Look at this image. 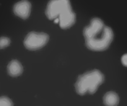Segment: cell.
<instances>
[{
	"mask_svg": "<svg viewBox=\"0 0 127 106\" xmlns=\"http://www.w3.org/2000/svg\"><path fill=\"white\" fill-rule=\"evenodd\" d=\"M104 81V74L98 70L86 72L78 77L75 84L76 91L81 96L85 95L88 93L93 94Z\"/></svg>",
	"mask_w": 127,
	"mask_h": 106,
	"instance_id": "2",
	"label": "cell"
},
{
	"mask_svg": "<svg viewBox=\"0 0 127 106\" xmlns=\"http://www.w3.org/2000/svg\"><path fill=\"white\" fill-rule=\"evenodd\" d=\"M0 106H13V103L7 97H0Z\"/></svg>",
	"mask_w": 127,
	"mask_h": 106,
	"instance_id": "9",
	"label": "cell"
},
{
	"mask_svg": "<svg viewBox=\"0 0 127 106\" xmlns=\"http://www.w3.org/2000/svg\"><path fill=\"white\" fill-rule=\"evenodd\" d=\"M86 45L89 50L96 52L105 50L114 39V32L104 25L99 18L93 19L91 24L83 30Z\"/></svg>",
	"mask_w": 127,
	"mask_h": 106,
	"instance_id": "1",
	"label": "cell"
},
{
	"mask_svg": "<svg viewBox=\"0 0 127 106\" xmlns=\"http://www.w3.org/2000/svg\"><path fill=\"white\" fill-rule=\"evenodd\" d=\"M49 40V36L43 32H31L27 35L24 44L27 49L36 50L44 47Z\"/></svg>",
	"mask_w": 127,
	"mask_h": 106,
	"instance_id": "4",
	"label": "cell"
},
{
	"mask_svg": "<svg viewBox=\"0 0 127 106\" xmlns=\"http://www.w3.org/2000/svg\"><path fill=\"white\" fill-rule=\"evenodd\" d=\"M10 39L7 37H0V49H3L8 47L10 44Z\"/></svg>",
	"mask_w": 127,
	"mask_h": 106,
	"instance_id": "10",
	"label": "cell"
},
{
	"mask_svg": "<svg viewBox=\"0 0 127 106\" xmlns=\"http://www.w3.org/2000/svg\"><path fill=\"white\" fill-rule=\"evenodd\" d=\"M121 61L123 65L127 67V53L124 54V55L122 56V57L121 58Z\"/></svg>",
	"mask_w": 127,
	"mask_h": 106,
	"instance_id": "11",
	"label": "cell"
},
{
	"mask_svg": "<svg viewBox=\"0 0 127 106\" xmlns=\"http://www.w3.org/2000/svg\"><path fill=\"white\" fill-rule=\"evenodd\" d=\"M103 101L105 106H117L120 99L119 95L116 93L110 91L104 95Z\"/></svg>",
	"mask_w": 127,
	"mask_h": 106,
	"instance_id": "8",
	"label": "cell"
},
{
	"mask_svg": "<svg viewBox=\"0 0 127 106\" xmlns=\"http://www.w3.org/2000/svg\"><path fill=\"white\" fill-rule=\"evenodd\" d=\"M60 11V0H50L47 4L45 14L48 19L54 20L58 18Z\"/></svg>",
	"mask_w": 127,
	"mask_h": 106,
	"instance_id": "6",
	"label": "cell"
},
{
	"mask_svg": "<svg viewBox=\"0 0 127 106\" xmlns=\"http://www.w3.org/2000/svg\"><path fill=\"white\" fill-rule=\"evenodd\" d=\"M7 72L11 76H18L23 72V67L19 61L14 60L7 65Z\"/></svg>",
	"mask_w": 127,
	"mask_h": 106,
	"instance_id": "7",
	"label": "cell"
},
{
	"mask_svg": "<svg viewBox=\"0 0 127 106\" xmlns=\"http://www.w3.org/2000/svg\"><path fill=\"white\" fill-rule=\"evenodd\" d=\"M31 4L27 0H22L16 3L14 6L13 11L15 14L23 19H26L30 16Z\"/></svg>",
	"mask_w": 127,
	"mask_h": 106,
	"instance_id": "5",
	"label": "cell"
},
{
	"mask_svg": "<svg viewBox=\"0 0 127 106\" xmlns=\"http://www.w3.org/2000/svg\"><path fill=\"white\" fill-rule=\"evenodd\" d=\"M61 11L58 16L60 27L63 29L69 28L74 24L76 15L72 10L69 0H60Z\"/></svg>",
	"mask_w": 127,
	"mask_h": 106,
	"instance_id": "3",
	"label": "cell"
}]
</instances>
